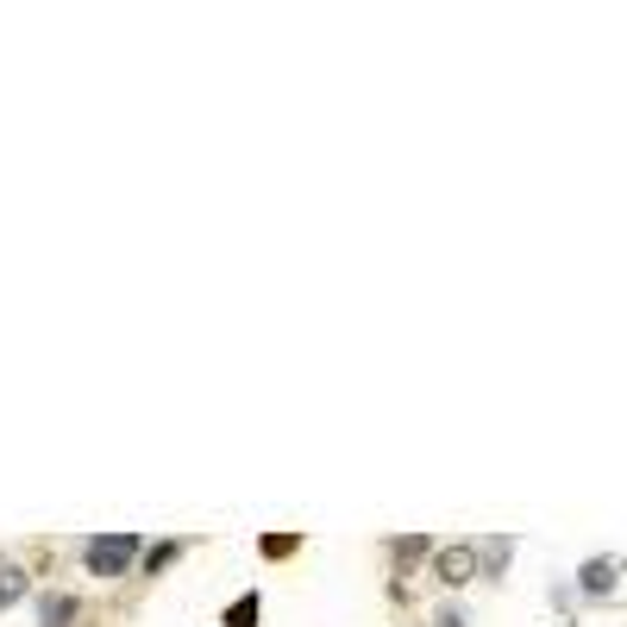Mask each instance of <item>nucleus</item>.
I'll list each match as a JSON object with an SVG mask.
<instances>
[{
	"label": "nucleus",
	"instance_id": "obj_3",
	"mask_svg": "<svg viewBox=\"0 0 627 627\" xmlns=\"http://www.w3.org/2000/svg\"><path fill=\"white\" fill-rule=\"evenodd\" d=\"M615 577H622V558H590V565L577 571V583H583V596H608Z\"/></svg>",
	"mask_w": 627,
	"mask_h": 627
},
{
	"label": "nucleus",
	"instance_id": "obj_5",
	"mask_svg": "<svg viewBox=\"0 0 627 627\" xmlns=\"http://www.w3.org/2000/svg\"><path fill=\"white\" fill-rule=\"evenodd\" d=\"M25 596V571L20 565H0V608H13Z\"/></svg>",
	"mask_w": 627,
	"mask_h": 627
},
{
	"label": "nucleus",
	"instance_id": "obj_1",
	"mask_svg": "<svg viewBox=\"0 0 627 627\" xmlns=\"http://www.w3.org/2000/svg\"><path fill=\"white\" fill-rule=\"evenodd\" d=\"M132 558H138V540H132V533H100V540L82 546V565H88L95 577H125L132 571Z\"/></svg>",
	"mask_w": 627,
	"mask_h": 627
},
{
	"label": "nucleus",
	"instance_id": "obj_6",
	"mask_svg": "<svg viewBox=\"0 0 627 627\" xmlns=\"http://www.w3.org/2000/svg\"><path fill=\"white\" fill-rule=\"evenodd\" d=\"M433 627H465V615H458V608H446V615H439Z\"/></svg>",
	"mask_w": 627,
	"mask_h": 627
},
{
	"label": "nucleus",
	"instance_id": "obj_2",
	"mask_svg": "<svg viewBox=\"0 0 627 627\" xmlns=\"http://www.w3.org/2000/svg\"><path fill=\"white\" fill-rule=\"evenodd\" d=\"M433 577L451 583V590H458V583H471V577H477V546H446L439 558H433Z\"/></svg>",
	"mask_w": 627,
	"mask_h": 627
},
{
	"label": "nucleus",
	"instance_id": "obj_4",
	"mask_svg": "<svg viewBox=\"0 0 627 627\" xmlns=\"http://www.w3.org/2000/svg\"><path fill=\"white\" fill-rule=\"evenodd\" d=\"M75 615H82V602H75V596H63V590H50V596L38 602V622H45V627H70Z\"/></svg>",
	"mask_w": 627,
	"mask_h": 627
}]
</instances>
